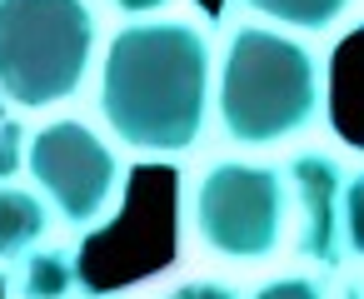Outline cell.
I'll return each mask as SVG.
<instances>
[{"label":"cell","mask_w":364,"mask_h":299,"mask_svg":"<svg viewBox=\"0 0 364 299\" xmlns=\"http://www.w3.org/2000/svg\"><path fill=\"white\" fill-rule=\"evenodd\" d=\"M26 125L16 120V115H6L0 110V185H11L16 175H21V165H26Z\"/></svg>","instance_id":"10"},{"label":"cell","mask_w":364,"mask_h":299,"mask_svg":"<svg viewBox=\"0 0 364 299\" xmlns=\"http://www.w3.org/2000/svg\"><path fill=\"white\" fill-rule=\"evenodd\" d=\"M110 6L120 16H130V21H155V16H165L175 6V0H110Z\"/></svg>","instance_id":"14"},{"label":"cell","mask_w":364,"mask_h":299,"mask_svg":"<svg viewBox=\"0 0 364 299\" xmlns=\"http://www.w3.org/2000/svg\"><path fill=\"white\" fill-rule=\"evenodd\" d=\"M90 0H0V100L11 110H55L80 95L95 65Z\"/></svg>","instance_id":"3"},{"label":"cell","mask_w":364,"mask_h":299,"mask_svg":"<svg viewBox=\"0 0 364 299\" xmlns=\"http://www.w3.org/2000/svg\"><path fill=\"white\" fill-rule=\"evenodd\" d=\"M279 175H284V195L294 205L299 254L319 269H339L349 259V249H344V185H349V170L329 150H294Z\"/></svg>","instance_id":"6"},{"label":"cell","mask_w":364,"mask_h":299,"mask_svg":"<svg viewBox=\"0 0 364 299\" xmlns=\"http://www.w3.org/2000/svg\"><path fill=\"white\" fill-rule=\"evenodd\" d=\"M324 105V70L319 55L284 31L269 26H235L225 55H215L210 110L220 115L225 140L240 150H269L304 135Z\"/></svg>","instance_id":"2"},{"label":"cell","mask_w":364,"mask_h":299,"mask_svg":"<svg viewBox=\"0 0 364 299\" xmlns=\"http://www.w3.org/2000/svg\"><path fill=\"white\" fill-rule=\"evenodd\" d=\"M289 195L284 175L259 160H210L190 180V229L205 254L230 264H264L284 244Z\"/></svg>","instance_id":"4"},{"label":"cell","mask_w":364,"mask_h":299,"mask_svg":"<svg viewBox=\"0 0 364 299\" xmlns=\"http://www.w3.org/2000/svg\"><path fill=\"white\" fill-rule=\"evenodd\" d=\"M26 170L46 210L75 234L110 224L125 200V160L90 120L65 115L41 125L26 140Z\"/></svg>","instance_id":"5"},{"label":"cell","mask_w":364,"mask_h":299,"mask_svg":"<svg viewBox=\"0 0 364 299\" xmlns=\"http://www.w3.org/2000/svg\"><path fill=\"white\" fill-rule=\"evenodd\" d=\"M55 214L46 210V200L26 185H0V264H16L31 249L46 244Z\"/></svg>","instance_id":"8"},{"label":"cell","mask_w":364,"mask_h":299,"mask_svg":"<svg viewBox=\"0 0 364 299\" xmlns=\"http://www.w3.org/2000/svg\"><path fill=\"white\" fill-rule=\"evenodd\" d=\"M235 6L255 16V26L264 21L269 31H284V36H319L354 11V0H235Z\"/></svg>","instance_id":"9"},{"label":"cell","mask_w":364,"mask_h":299,"mask_svg":"<svg viewBox=\"0 0 364 299\" xmlns=\"http://www.w3.org/2000/svg\"><path fill=\"white\" fill-rule=\"evenodd\" d=\"M359 205H364V185H359V175H349V185H344V249H349V259L359 254Z\"/></svg>","instance_id":"13"},{"label":"cell","mask_w":364,"mask_h":299,"mask_svg":"<svg viewBox=\"0 0 364 299\" xmlns=\"http://www.w3.org/2000/svg\"><path fill=\"white\" fill-rule=\"evenodd\" d=\"M250 299H329V294H324V284H319L314 274L294 269V274H274V279H264Z\"/></svg>","instance_id":"11"},{"label":"cell","mask_w":364,"mask_h":299,"mask_svg":"<svg viewBox=\"0 0 364 299\" xmlns=\"http://www.w3.org/2000/svg\"><path fill=\"white\" fill-rule=\"evenodd\" d=\"M155 299H240V289L230 279H180Z\"/></svg>","instance_id":"12"},{"label":"cell","mask_w":364,"mask_h":299,"mask_svg":"<svg viewBox=\"0 0 364 299\" xmlns=\"http://www.w3.org/2000/svg\"><path fill=\"white\" fill-rule=\"evenodd\" d=\"M85 289L80 279V254L65 244H41L26 259H16L11 274V299H75Z\"/></svg>","instance_id":"7"},{"label":"cell","mask_w":364,"mask_h":299,"mask_svg":"<svg viewBox=\"0 0 364 299\" xmlns=\"http://www.w3.org/2000/svg\"><path fill=\"white\" fill-rule=\"evenodd\" d=\"M215 85V40L190 16L125 21L105 40L95 75V110L105 130L145 155L180 160L205 140Z\"/></svg>","instance_id":"1"}]
</instances>
